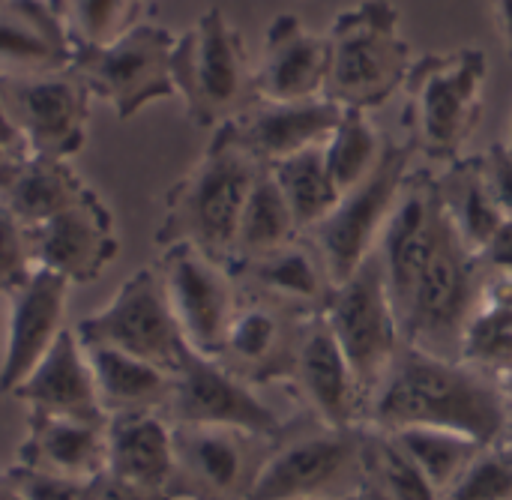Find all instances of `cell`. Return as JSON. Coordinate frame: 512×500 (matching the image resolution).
<instances>
[{"label": "cell", "mask_w": 512, "mask_h": 500, "mask_svg": "<svg viewBox=\"0 0 512 500\" xmlns=\"http://www.w3.org/2000/svg\"><path fill=\"white\" fill-rule=\"evenodd\" d=\"M381 432L447 429L480 444L510 441L501 381L465 360L405 345L369 402V423Z\"/></svg>", "instance_id": "cell-1"}, {"label": "cell", "mask_w": 512, "mask_h": 500, "mask_svg": "<svg viewBox=\"0 0 512 500\" xmlns=\"http://www.w3.org/2000/svg\"><path fill=\"white\" fill-rule=\"evenodd\" d=\"M261 168L264 165L240 144L231 123L216 126L201 159L168 189L156 246L189 243L231 267L240 216Z\"/></svg>", "instance_id": "cell-2"}, {"label": "cell", "mask_w": 512, "mask_h": 500, "mask_svg": "<svg viewBox=\"0 0 512 500\" xmlns=\"http://www.w3.org/2000/svg\"><path fill=\"white\" fill-rule=\"evenodd\" d=\"M324 96L339 108L372 111L405 87L414 51L402 36V12L393 0H360L336 15L327 33Z\"/></svg>", "instance_id": "cell-3"}, {"label": "cell", "mask_w": 512, "mask_h": 500, "mask_svg": "<svg viewBox=\"0 0 512 500\" xmlns=\"http://www.w3.org/2000/svg\"><path fill=\"white\" fill-rule=\"evenodd\" d=\"M486 78V54L474 45L414 60L405 81L408 144L432 162H456L483 117Z\"/></svg>", "instance_id": "cell-4"}, {"label": "cell", "mask_w": 512, "mask_h": 500, "mask_svg": "<svg viewBox=\"0 0 512 500\" xmlns=\"http://www.w3.org/2000/svg\"><path fill=\"white\" fill-rule=\"evenodd\" d=\"M177 96L195 126L216 129L255 102V66L243 33L219 6L204 9L195 24L177 36L171 54Z\"/></svg>", "instance_id": "cell-5"}, {"label": "cell", "mask_w": 512, "mask_h": 500, "mask_svg": "<svg viewBox=\"0 0 512 500\" xmlns=\"http://www.w3.org/2000/svg\"><path fill=\"white\" fill-rule=\"evenodd\" d=\"M486 279V264L465 246L453 222L444 228L399 312L405 342L450 360H462V336Z\"/></svg>", "instance_id": "cell-6"}, {"label": "cell", "mask_w": 512, "mask_h": 500, "mask_svg": "<svg viewBox=\"0 0 512 500\" xmlns=\"http://www.w3.org/2000/svg\"><path fill=\"white\" fill-rule=\"evenodd\" d=\"M174 42L177 36L168 27L138 21L105 45H75L69 69L87 84L90 96L114 108L117 120H129L141 108L177 96Z\"/></svg>", "instance_id": "cell-7"}, {"label": "cell", "mask_w": 512, "mask_h": 500, "mask_svg": "<svg viewBox=\"0 0 512 500\" xmlns=\"http://www.w3.org/2000/svg\"><path fill=\"white\" fill-rule=\"evenodd\" d=\"M360 432L327 429L315 420L309 429H288L273 444L246 500H348L360 495Z\"/></svg>", "instance_id": "cell-8"}, {"label": "cell", "mask_w": 512, "mask_h": 500, "mask_svg": "<svg viewBox=\"0 0 512 500\" xmlns=\"http://www.w3.org/2000/svg\"><path fill=\"white\" fill-rule=\"evenodd\" d=\"M321 315L351 363L369 405L390 366L408 345L378 255L366 258L345 282L333 285Z\"/></svg>", "instance_id": "cell-9"}, {"label": "cell", "mask_w": 512, "mask_h": 500, "mask_svg": "<svg viewBox=\"0 0 512 500\" xmlns=\"http://www.w3.org/2000/svg\"><path fill=\"white\" fill-rule=\"evenodd\" d=\"M411 159V144H387L375 171L348 189L324 222L303 234L318 249L333 285L345 282L366 258L375 255L384 228L402 198L408 174L414 171Z\"/></svg>", "instance_id": "cell-10"}, {"label": "cell", "mask_w": 512, "mask_h": 500, "mask_svg": "<svg viewBox=\"0 0 512 500\" xmlns=\"http://www.w3.org/2000/svg\"><path fill=\"white\" fill-rule=\"evenodd\" d=\"M84 345H105L174 372L189 351L156 267L135 270L117 294L75 324Z\"/></svg>", "instance_id": "cell-11"}, {"label": "cell", "mask_w": 512, "mask_h": 500, "mask_svg": "<svg viewBox=\"0 0 512 500\" xmlns=\"http://www.w3.org/2000/svg\"><path fill=\"white\" fill-rule=\"evenodd\" d=\"M165 417L174 426H213V429H240L261 438L279 441L288 426L267 405L249 381L225 369L219 360L198 351H186L174 369L171 399Z\"/></svg>", "instance_id": "cell-12"}, {"label": "cell", "mask_w": 512, "mask_h": 500, "mask_svg": "<svg viewBox=\"0 0 512 500\" xmlns=\"http://www.w3.org/2000/svg\"><path fill=\"white\" fill-rule=\"evenodd\" d=\"M0 99L27 156L72 159L87 141L90 90L72 72L0 75Z\"/></svg>", "instance_id": "cell-13"}, {"label": "cell", "mask_w": 512, "mask_h": 500, "mask_svg": "<svg viewBox=\"0 0 512 500\" xmlns=\"http://www.w3.org/2000/svg\"><path fill=\"white\" fill-rule=\"evenodd\" d=\"M273 438L240 429L174 426L171 500H246Z\"/></svg>", "instance_id": "cell-14"}, {"label": "cell", "mask_w": 512, "mask_h": 500, "mask_svg": "<svg viewBox=\"0 0 512 500\" xmlns=\"http://www.w3.org/2000/svg\"><path fill=\"white\" fill-rule=\"evenodd\" d=\"M156 270L186 345L204 357H216L240 303L231 267L189 243H174L162 249Z\"/></svg>", "instance_id": "cell-15"}, {"label": "cell", "mask_w": 512, "mask_h": 500, "mask_svg": "<svg viewBox=\"0 0 512 500\" xmlns=\"http://www.w3.org/2000/svg\"><path fill=\"white\" fill-rule=\"evenodd\" d=\"M288 384H294L312 420L327 429H363L369 423L357 375L321 312L303 321Z\"/></svg>", "instance_id": "cell-16"}, {"label": "cell", "mask_w": 512, "mask_h": 500, "mask_svg": "<svg viewBox=\"0 0 512 500\" xmlns=\"http://www.w3.org/2000/svg\"><path fill=\"white\" fill-rule=\"evenodd\" d=\"M306 318V312H297L273 297L240 288L237 312L213 360H219L225 369H231L252 387L288 381L294 348Z\"/></svg>", "instance_id": "cell-17"}, {"label": "cell", "mask_w": 512, "mask_h": 500, "mask_svg": "<svg viewBox=\"0 0 512 500\" xmlns=\"http://www.w3.org/2000/svg\"><path fill=\"white\" fill-rule=\"evenodd\" d=\"M27 240L33 267L57 273L69 285L96 282L120 252L114 216L99 192L39 225H30Z\"/></svg>", "instance_id": "cell-18"}, {"label": "cell", "mask_w": 512, "mask_h": 500, "mask_svg": "<svg viewBox=\"0 0 512 500\" xmlns=\"http://www.w3.org/2000/svg\"><path fill=\"white\" fill-rule=\"evenodd\" d=\"M69 288L72 285L57 273L36 267L6 297L9 318H6V345L0 363V393L12 396V390L39 366V360L66 330L63 315H66Z\"/></svg>", "instance_id": "cell-19"}, {"label": "cell", "mask_w": 512, "mask_h": 500, "mask_svg": "<svg viewBox=\"0 0 512 500\" xmlns=\"http://www.w3.org/2000/svg\"><path fill=\"white\" fill-rule=\"evenodd\" d=\"M327 36L312 33L297 15L282 12L264 33V51L255 66V99L303 102L324 96Z\"/></svg>", "instance_id": "cell-20"}, {"label": "cell", "mask_w": 512, "mask_h": 500, "mask_svg": "<svg viewBox=\"0 0 512 500\" xmlns=\"http://www.w3.org/2000/svg\"><path fill=\"white\" fill-rule=\"evenodd\" d=\"M342 108L327 96L303 102H264L255 99L231 123L240 144L261 162L273 165L300 150L321 147L333 135Z\"/></svg>", "instance_id": "cell-21"}, {"label": "cell", "mask_w": 512, "mask_h": 500, "mask_svg": "<svg viewBox=\"0 0 512 500\" xmlns=\"http://www.w3.org/2000/svg\"><path fill=\"white\" fill-rule=\"evenodd\" d=\"M12 396L39 414L108 423V414L102 411L99 396H96L87 351H84L75 327L72 330L66 327L57 336V342L48 348V354L39 360V366L12 390Z\"/></svg>", "instance_id": "cell-22"}, {"label": "cell", "mask_w": 512, "mask_h": 500, "mask_svg": "<svg viewBox=\"0 0 512 500\" xmlns=\"http://www.w3.org/2000/svg\"><path fill=\"white\" fill-rule=\"evenodd\" d=\"M105 474L168 495L174 483V423L159 411L114 414L105 423ZM171 498V495H168Z\"/></svg>", "instance_id": "cell-23"}, {"label": "cell", "mask_w": 512, "mask_h": 500, "mask_svg": "<svg viewBox=\"0 0 512 500\" xmlns=\"http://www.w3.org/2000/svg\"><path fill=\"white\" fill-rule=\"evenodd\" d=\"M75 45L54 0L0 3V75L63 72L72 66Z\"/></svg>", "instance_id": "cell-24"}, {"label": "cell", "mask_w": 512, "mask_h": 500, "mask_svg": "<svg viewBox=\"0 0 512 500\" xmlns=\"http://www.w3.org/2000/svg\"><path fill=\"white\" fill-rule=\"evenodd\" d=\"M15 465L69 480H93L105 474L108 465L105 423L30 411Z\"/></svg>", "instance_id": "cell-25"}, {"label": "cell", "mask_w": 512, "mask_h": 500, "mask_svg": "<svg viewBox=\"0 0 512 500\" xmlns=\"http://www.w3.org/2000/svg\"><path fill=\"white\" fill-rule=\"evenodd\" d=\"M231 273L240 288L273 297L306 315H318L333 294V279L318 249L303 234L276 252L231 264Z\"/></svg>", "instance_id": "cell-26"}, {"label": "cell", "mask_w": 512, "mask_h": 500, "mask_svg": "<svg viewBox=\"0 0 512 500\" xmlns=\"http://www.w3.org/2000/svg\"><path fill=\"white\" fill-rule=\"evenodd\" d=\"M96 189H90L69 159L24 156L0 180V201L30 228L66 207L81 204Z\"/></svg>", "instance_id": "cell-27"}, {"label": "cell", "mask_w": 512, "mask_h": 500, "mask_svg": "<svg viewBox=\"0 0 512 500\" xmlns=\"http://www.w3.org/2000/svg\"><path fill=\"white\" fill-rule=\"evenodd\" d=\"M84 345V342H81ZM99 405L108 417L114 414H135V411H159L165 414V405L171 399L174 372L147 363L141 357H132L117 348L105 345H84Z\"/></svg>", "instance_id": "cell-28"}, {"label": "cell", "mask_w": 512, "mask_h": 500, "mask_svg": "<svg viewBox=\"0 0 512 500\" xmlns=\"http://www.w3.org/2000/svg\"><path fill=\"white\" fill-rule=\"evenodd\" d=\"M435 180L444 213L453 222L456 234L465 240L471 252L483 255V249L507 219L492 201L480 156H459L456 162L444 165V171L435 174Z\"/></svg>", "instance_id": "cell-29"}, {"label": "cell", "mask_w": 512, "mask_h": 500, "mask_svg": "<svg viewBox=\"0 0 512 500\" xmlns=\"http://www.w3.org/2000/svg\"><path fill=\"white\" fill-rule=\"evenodd\" d=\"M462 360L504 378L512 372V282L489 273L462 336Z\"/></svg>", "instance_id": "cell-30"}, {"label": "cell", "mask_w": 512, "mask_h": 500, "mask_svg": "<svg viewBox=\"0 0 512 500\" xmlns=\"http://www.w3.org/2000/svg\"><path fill=\"white\" fill-rule=\"evenodd\" d=\"M363 489L369 500H441L417 462L399 447L390 432L363 426L360 432Z\"/></svg>", "instance_id": "cell-31"}, {"label": "cell", "mask_w": 512, "mask_h": 500, "mask_svg": "<svg viewBox=\"0 0 512 500\" xmlns=\"http://www.w3.org/2000/svg\"><path fill=\"white\" fill-rule=\"evenodd\" d=\"M300 225L273 177V171L264 165L240 216V228H237V243H234V258L237 261H249V258H261L267 252H276L288 243H294L300 237Z\"/></svg>", "instance_id": "cell-32"}, {"label": "cell", "mask_w": 512, "mask_h": 500, "mask_svg": "<svg viewBox=\"0 0 512 500\" xmlns=\"http://www.w3.org/2000/svg\"><path fill=\"white\" fill-rule=\"evenodd\" d=\"M300 225V231H312L318 222H324L333 207L339 204L342 192L336 189L330 171H327V159H324V144L321 147H309L300 150L288 159H279L273 165H267Z\"/></svg>", "instance_id": "cell-33"}, {"label": "cell", "mask_w": 512, "mask_h": 500, "mask_svg": "<svg viewBox=\"0 0 512 500\" xmlns=\"http://www.w3.org/2000/svg\"><path fill=\"white\" fill-rule=\"evenodd\" d=\"M384 141L369 120V111L360 108H342V117L333 129V135L324 144V159L327 171L336 183V189L345 195L357 183H363L375 165L384 156Z\"/></svg>", "instance_id": "cell-34"}, {"label": "cell", "mask_w": 512, "mask_h": 500, "mask_svg": "<svg viewBox=\"0 0 512 500\" xmlns=\"http://www.w3.org/2000/svg\"><path fill=\"white\" fill-rule=\"evenodd\" d=\"M390 435L417 462V468L426 474V480L438 489L441 498L486 447L468 435L447 432V429H399Z\"/></svg>", "instance_id": "cell-35"}, {"label": "cell", "mask_w": 512, "mask_h": 500, "mask_svg": "<svg viewBox=\"0 0 512 500\" xmlns=\"http://www.w3.org/2000/svg\"><path fill=\"white\" fill-rule=\"evenodd\" d=\"M72 45H105L138 24L141 0H54Z\"/></svg>", "instance_id": "cell-36"}, {"label": "cell", "mask_w": 512, "mask_h": 500, "mask_svg": "<svg viewBox=\"0 0 512 500\" xmlns=\"http://www.w3.org/2000/svg\"><path fill=\"white\" fill-rule=\"evenodd\" d=\"M441 500H512V441L483 447Z\"/></svg>", "instance_id": "cell-37"}, {"label": "cell", "mask_w": 512, "mask_h": 500, "mask_svg": "<svg viewBox=\"0 0 512 500\" xmlns=\"http://www.w3.org/2000/svg\"><path fill=\"white\" fill-rule=\"evenodd\" d=\"M30 240L24 222L0 201V297H9L30 273Z\"/></svg>", "instance_id": "cell-38"}, {"label": "cell", "mask_w": 512, "mask_h": 500, "mask_svg": "<svg viewBox=\"0 0 512 500\" xmlns=\"http://www.w3.org/2000/svg\"><path fill=\"white\" fill-rule=\"evenodd\" d=\"M0 474L24 500H84L87 486H90V480H69V477L33 471L24 465H9Z\"/></svg>", "instance_id": "cell-39"}, {"label": "cell", "mask_w": 512, "mask_h": 500, "mask_svg": "<svg viewBox=\"0 0 512 500\" xmlns=\"http://www.w3.org/2000/svg\"><path fill=\"white\" fill-rule=\"evenodd\" d=\"M483 174H486V186L492 192L495 207L501 210V216L512 222V147L510 144H492L483 156Z\"/></svg>", "instance_id": "cell-40"}, {"label": "cell", "mask_w": 512, "mask_h": 500, "mask_svg": "<svg viewBox=\"0 0 512 500\" xmlns=\"http://www.w3.org/2000/svg\"><path fill=\"white\" fill-rule=\"evenodd\" d=\"M84 500H171L168 495H159V492H147V489H138V486H129L111 474H99L90 480L87 486V495Z\"/></svg>", "instance_id": "cell-41"}, {"label": "cell", "mask_w": 512, "mask_h": 500, "mask_svg": "<svg viewBox=\"0 0 512 500\" xmlns=\"http://www.w3.org/2000/svg\"><path fill=\"white\" fill-rule=\"evenodd\" d=\"M483 264L489 273H498L512 282V222H504L498 228V234L489 240V246L483 249Z\"/></svg>", "instance_id": "cell-42"}, {"label": "cell", "mask_w": 512, "mask_h": 500, "mask_svg": "<svg viewBox=\"0 0 512 500\" xmlns=\"http://www.w3.org/2000/svg\"><path fill=\"white\" fill-rule=\"evenodd\" d=\"M0 144L9 150V153H15V156H27V147H24V138L18 135V129H15V123L9 120V114H6V108H3V99H0Z\"/></svg>", "instance_id": "cell-43"}, {"label": "cell", "mask_w": 512, "mask_h": 500, "mask_svg": "<svg viewBox=\"0 0 512 500\" xmlns=\"http://www.w3.org/2000/svg\"><path fill=\"white\" fill-rule=\"evenodd\" d=\"M495 15H498V27L504 36L507 57L512 60V0H495Z\"/></svg>", "instance_id": "cell-44"}, {"label": "cell", "mask_w": 512, "mask_h": 500, "mask_svg": "<svg viewBox=\"0 0 512 500\" xmlns=\"http://www.w3.org/2000/svg\"><path fill=\"white\" fill-rule=\"evenodd\" d=\"M501 381V393H504V405H507V426H510V441H512V372L498 378Z\"/></svg>", "instance_id": "cell-45"}, {"label": "cell", "mask_w": 512, "mask_h": 500, "mask_svg": "<svg viewBox=\"0 0 512 500\" xmlns=\"http://www.w3.org/2000/svg\"><path fill=\"white\" fill-rule=\"evenodd\" d=\"M18 159H21V156H15V153H9V150H6V147L0 144V180H3V177H6V174L12 171V165H15Z\"/></svg>", "instance_id": "cell-46"}, {"label": "cell", "mask_w": 512, "mask_h": 500, "mask_svg": "<svg viewBox=\"0 0 512 500\" xmlns=\"http://www.w3.org/2000/svg\"><path fill=\"white\" fill-rule=\"evenodd\" d=\"M0 500H24L12 486H9V480H6L3 474H0Z\"/></svg>", "instance_id": "cell-47"}, {"label": "cell", "mask_w": 512, "mask_h": 500, "mask_svg": "<svg viewBox=\"0 0 512 500\" xmlns=\"http://www.w3.org/2000/svg\"><path fill=\"white\" fill-rule=\"evenodd\" d=\"M348 500H369L366 495H354V498H348Z\"/></svg>", "instance_id": "cell-48"}, {"label": "cell", "mask_w": 512, "mask_h": 500, "mask_svg": "<svg viewBox=\"0 0 512 500\" xmlns=\"http://www.w3.org/2000/svg\"><path fill=\"white\" fill-rule=\"evenodd\" d=\"M510 147H512V138H510Z\"/></svg>", "instance_id": "cell-49"}]
</instances>
